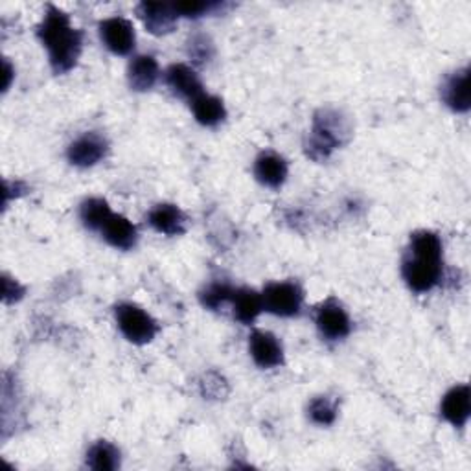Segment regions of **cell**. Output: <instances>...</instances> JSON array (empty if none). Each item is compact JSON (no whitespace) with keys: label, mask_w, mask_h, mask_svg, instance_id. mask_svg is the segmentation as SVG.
<instances>
[{"label":"cell","mask_w":471,"mask_h":471,"mask_svg":"<svg viewBox=\"0 0 471 471\" xmlns=\"http://www.w3.org/2000/svg\"><path fill=\"white\" fill-rule=\"evenodd\" d=\"M159 77H160V68H159V61L153 56L142 54L131 59L128 67V79L133 90L148 92L157 85Z\"/></svg>","instance_id":"cell-17"},{"label":"cell","mask_w":471,"mask_h":471,"mask_svg":"<svg viewBox=\"0 0 471 471\" xmlns=\"http://www.w3.org/2000/svg\"><path fill=\"white\" fill-rule=\"evenodd\" d=\"M113 214L109 203L104 198H88L79 207V220L88 230H98Z\"/></svg>","instance_id":"cell-21"},{"label":"cell","mask_w":471,"mask_h":471,"mask_svg":"<svg viewBox=\"0 0 471 471\" xmlns=\"http://www.w3.org/2000/svg\"><path fill=\"white\" fill-rule=\"evenodd\" d=\"M137 15L144 28L157 37L171 34L179 21L175 6L166 3H140L137 6Z\"/></svg>","instance_id":"cell-10"},{"label":"cell","mask_w":471,"mask_h":471,"mask_svg":"<svg viewBox=\"0 0 471 471\" xmlns=\"http://www.w3.org/2000/svg\"><path fill=\"white\" fill-rule=\"evenodd\" d=\"M37 37L46 48L50 67L56 74H67L77 65L83 52V32L72 25L67 12L48 5L37 26Z\"/></svg>","instance_id":"cell-2"},{"label":"cell","mask_w":471,"mask_h":471,"mask_svg":"<svg viewBox=\"0 0 471 471\" xmlns=\"http://www.w3.org/2000/svg\"><path fill=\"white\" fill-rule=\"evenodd\" d=\"M186 54L194 61V65H207L214 57V43L209 36L196 32L194 36H190V39H188Z\"/></svg>","instance_id":"cell-25"},{"label":"cell","mask_w":471,"mask_h":471,"mask_svg":"<svg viewBox=\"0 0 471 471\" xmlns=\"http://www.w3.org/2000/svg\"><path fill=\"white\" fill-rule=\"evenodd\" d=\"M5 292H3V297H5V302L6 304H12V302H19L23 297H25V288L19 284L17 280H12L10 276L5 274Z\"/></svg>","instance_id":"cell-27"},{"label":"cell","mask_w":471,"mask_h":471,"mask_svg":"<svg viewBox=\"0 0 471 471\" xmlns=\"http://www.w3.org/2000/svg\"><path fill=\"white\" fill-rule=\"evenodd\" d=\"M120 464H122L120 449L108 440H98L87 451V466L94 471H115L120 467Z\"/></svg>","instance_id":"cell-20"},{"label":"cell","mask_w":471,"mask_h":471,"mask_svg":"<svg viewBox=\"0 0 471 471\" xmlns=\"http://www.w3.org/2000/svg\"><path fill=\"white\" fill-rule=\"evenodd\" d=\"M102 238L118 251H131L138 241L137 227L122 214H111L100 229Z\"/></svg>","instance_id":"cell-16"},{"label":"cell","mask_w":471,"mask_h":471,"mask_svg":"<svg viewBox=\"0 0 471 471\" xmlns=\"http://www.w3.org/2000/svg\"><path fill=\"white\" fill-rule=\"evenodd\" d=\"M175 12L179 17L200 19L205 15H214L216 12H223L227 8L225 3H212V0H188V3H175Z\"/></svg>","instance_id":"cell-24"},{"label":"cell","mask_w":471,"mask_h":471,"mask_svg":"<svg viewBox=\"0 0 471 471\" xmlns=\"http://www.w3.org/2000/svg\"><path fill=\"white\" fill-rule=\"evenodd\" d=\"M234 286H230L229 282L223 280H216L210 282L209 286H205L200 293V302L203 308L210 310V312H220L221 308H225L227 304H230L232 295H234Z\"/></svg>","instance_id":"cell-22"},{"label":"cell","mask_w":471,"mask_h":471,"mask_svg":"<svg viewBox=\"0 0 471 471\" xmlns=\"http://www.w3.org/2000/svg\"><path fill=\"white\" fill-rule=\"evenodd\" d=\"M151 229L164 236H180L186 230V214L173 203H159L148 214Z\"/></svg>","instance_id":"cell-15"},{"label":"cell","mask_w":471,"mask_h":471,"mask_svg":"<svg viewBox=\"0 0 471 471\" xmlns=\"http://www.w3.org/2000/svg\"><path fill=\"white\" fill-rule=\"evenodd\" d=\"M339 404L330 396H317L308 405V416L315 425L328 427L337 420Z\"/></svg>","instance_id":"cell-23"},{"label":"cell","mask_w":471,"mask_h":471,"mask_svg":"<svg viewBox=\"0 0 471 471\" xmlns=\"http://www.w3.org/2000/svg\"><path fill=\"white\" fill-rule=\"evenodd\" d=\"M109 153V142L98 133H85L77 137L67 149V159L72 166L92 168L102 162Z\"/></svg>","instance_id":"cell-7"},{"label":"cell","mask_w":471,"mask_h":471,"mask_svg":"<svg viewBox=\"0 0 471 471\" xmlns=\"http://www.w3.org/2000/svg\"><path fill=\"white\" fill-rule=\"evenodd\" d=\"M249 352L260 368H276L284 364V346L267 330H254L249 335Z\"/></svg>","instance_id":"cell-9"},{"label":"cell","mask_w":471,"mask_h":471,"mask_svg":"<svg viewBox=\"0 0 471 471\" xmlns=\"http://www.w3.org/2000/svg\"><path fill=\"white\" fill-rule=\"evenodd\" d=\"M442 100L444 104L458 115H464L471 109V94H469V68L464 67L453 72L442 85Z\"/></svg>","instance_id":"cell-14"},{"label":"cell","mask_w":471,"mask_h":471,"mask_svg":"<svg viewBox=\"0 0 471 471\" xmlns=\"http://www.w3.org/2000/svg\"><path fill=\"white\" fill-rule=\"evenodd\" d=\"M288 175H290V166H288L286 159L278 155L276 151L267 149L256 157L254 177L263 186L272 188V190H278V188L286 182Z\"/></svg>","instance_id":"cell-13"},{"label":"cell","mask_w":471,"mask_h":471,"mask_svg":"<svg viewBox=\"0 0 471 471\" xmlns=\"http://www.w3.org/2000/svg\"><path fill=\"white\" fill-rule=\"evenodd\" d=\"M405 284L415 293H429L444 278V245L436 232L416 230L411 234L407 254L402 261Z\"/></svg>","instance_id":"cell-1"},{"label":"cell","mask_w":471,"mask_h":471,"mask_svg":"<svg viewBox=\"0 0 471 471\" xmlns=\"http://www.w3.org/2000/svg\"><path fill=\"white\" fill-rule=\"evenodd\" d=\"M263 310L276 317H299L304 304V292L297 282H271L261 292Z\"/></svg>","instance_id":"cell-5"},{"label":"cell","mask_w":471,"mask_h":471,"mask_svg":"<svg viewBox=\"0 0 471 471\" xmlns=\"http://www.w3.org/2000/svg\"><path fill=\"white\" fill-rule=\"evenodd\" d=\"M164 81L173 94H177L179 98H184L188 102L196 100L205 92V87L198 72L184 63L169 65L168 70L164 72Z\"/></svg>","instance_id":"cell-11"},{"label":"cell","mask_w":471,"mask_h":471,"mask_svg":"<svg viewBox=\"0 0 471 471\" xmlns=\"http://www.w3.org/2000/svg\"><path fill=\"white\" fill-rule=\"evenodd\" d=\"M230 306H232L234 319L245 326L254 324V321L261 315V312H265L261 293L251 288H236Z\"/></svg>","instance_id":"cell-18"},{"label":"cell","mask_w":471,"mask_h":471,"mask_svg":"<svg viewBox=\"0 0 471 471\" xmlns=\"http://www.w3.org/2000/svg\"><path fill=\"white\" fill-rule=\"evenodd\" d=\"M315 324L326 341H343L352 332L350 315L335 297H330L317 306Z\"/></svg>","instance_id":"cell-6"},{"label":"cell","mask_w":471,"mask_h":471,"mask_svg":"<svg viewBox=\"0 0 471 471\" xmlns=\"http://www.w3.org/2000/svg\"><path fill=\"white\" fill-rule=\"evenodd\" d=\"M440 415L453 427H466L471 416V391L467 384L455 385L444 394L440 404Z\"/></svg>","instance_id":"cell-12"},{"label":"cell","mask_w":471,"mask_h":471,"mask_svg":"<svg viewBox=\"0 0 471 471\" xmlns=\"http://www.w3.org/2000/svg\"><path fill=\"white\" fill-rule=\"evenodd\" d=\"M115 319L122 335L133 344H148L159 333V323L138 304L120 302L115 308Z\"/></svg>","instance_id":"cell-4"},{"label":"cell","mask_w":471,"mask_h":471,"mask_svg":"<svg viewBox=\"0 0 471 471\" xmlns=\"http://www.w3.org/2000/svg\"><path fill=\"white\" fill-rule=\"evenodd\" d=\"M102 43L115 56H129L137 46V34L131 21L124 17H109L98 25Z\"/></svg>","instance_id":"cell-8"},{"label":"cell","mask_w":471,"mask_h":471,"mask_svg":"<svg viewBox=\"0 0 471 471\" xmlns=\"http://www.w3.org/2000/svg\"><path fill=\"white\" fill-rule=\"evenodd\" d=\"M5 74H6L5 90H8V88H10V79H12V74H14V70H12V67H10V63H8V61H5Z\"/></svg>","instance_id":"cell-28"},{"label":"cell","mask_w":471,"mask_h":471,"mask_svg":"<svg viewBox=\"0 0 471 471\" xmlns=\"http://www.w3.org/2000/svg\"><path fill=\"white\" fill-rule=\"evenodd\" d=\"M190 108H192L196 120L205 128H216L221 122H225V118H227V109H225L223 100L218 97H212V94H207V92H203L201 97L192 100Z\"/></svg>","instance_id":"cell-19"},{"label":"cell","mask_w":471,"mask_h":471,"mask_svg":"<svg viewBox=\"0 0 471 471\" xmlns=\"http://www.w3.org/2000/svg\"><path fill=\"white\" fill-rule=\"evenodd\" d=\"M201 393L205 398H223L229 393V385L220 374L210 372L205 375V382L201 384Z\"/></svg>","instance_id":"cell-26"},{"label":"cell","mask_w":471,"mask_h":471,"mask_svg":"<svg viewBox=\"0 0 471 471\" xmlns=\"http://www.w3.org/2000/svg\"><path fill=\"white\" fill-rule=\"evenodd\" d=\"M350 118L333 108H323L313 115L312 129L304 140V153L315 162L328 160L335 149L343 148L352 137Z\"/></svg>","instance_id":"cell-3"}]
</instances>
